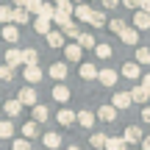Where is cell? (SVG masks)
<instances>
[{"instance_id":"6da1fadb","label":"cell","mask_w":150,"mask_h":150,"mask_svg":"<svg viewBox=\"0 0 150 150\" xmlns=\"http://www.w3.org/2000/svg\"><path fill=\"white\" fill-rule=\"evenodd\" d=\"M3 64H8L11 70L22 67V50H17V47H8V50H6V59H3Z\"/></svg>"},{"instance_id":"7a4b0ae2","label":"cell","mask_w":150,"mask_h":150,"mask_svg":"<svg viewBox=\"0 0 150 150\" xmlns=\"http://www.w3.org/2000/svg\"><path fill=\"white\" fill-rule=\"evenodd\" d=\"M17 100H20L22 106H36V89H33V86H22Z\"/></svg>"},{"instance_id":"3957f363","label":"cell","mask_w":150,"mask_h":150,"mask_svg":"<svg viewBox=\"0 0 150 150\" xmlns=\"http://www.w3.org/2000/svg\"><path fill=\"white\" fill-rule=\"evenodd\" d=\"M53 22H59L61 28H67L72 22V6H64V8H56V17H53Z\"/></svg>"},{"instance_id":"277c9868","label":"cell","mask_w":150,"mask_h":150,"mask_svg":"<svg viewBox=\"0 0 150 150\" xmlns=\"http://www.w3.org/2000/svg\"><path fill=\"white\" fill-rule=\"evenodd\" d=\"M122 139H125V145H131V142H142V139H145V134H142L139 125H128L125 134H122Z\"/></svg>"},{"instance_id":"5b68a950","label":"cell","mask_w":150,"mask_h":150,"mask_svg":"<svg viewBox=\"0 0 150 150\" xmlns=\"http://www.w3.org/2000/svg\"><path fill=\"white\" fill-rule=\"evenodd\" d=\"M81 53H83V50L78 47V42L64 45V59H67V61H75V64H81Z\"/></svg>"},{"instance_id":"8992f818","label":"cell","mask_w":150,"mask_h":150,"mask_svg":"<svg viewBox=\"0 0 150 150\" xmlns=\"http://www.w3.org/2000/svg\"><path fill=\"white\" fill-rule=\"evenodd\" d=\"M47 75H50L53 81H64V78H67V64H64V61H53L50 70H47Z\"/></svg>"},{"instance_id":"52a82bcc","label":"cell","mask_w":150,"mask_h":150,"mask_svg":"<svg viewBox=\"0 0 150 150\" xmlns=\"http://www.w3.org/2000/svg\"><path fill=\"white\" fill-rule=\"evenodd\" d=\"M131 92H114V100H111V106L114 108H131Z\"/></svg>"},{"instance_id":"ba28073f","label":"cell","mask_w":150,"mask_h":150,"mask_svg":"<svg viewBox=\"0 0 150 150\" xmlns=\"http://www.w3.org/2000/svg\"><path fill=\"white\" fill-rule=\"evenodd\" d=\"M97 81H100L103 86H114L117 83V72H114L111 67H103V70L97 72Z\"/></svg>"},{"instance_id":"9c48e42d","label":"cell","mask_w":150,"mask_h":150,"mask_svg":"<svg viewBox=\"0 0 150 150\" xmlns=\"http://www.w3.org/2000/svg\"><path fill=\"white\" fill-rule=\"evenodd\" d=\"M122 75L131 78V81H136V78H142V67L136 64V61H125L122 64Z\"/></svg>"},{"instance_id":"30bf717a","label":"cell","mask_w":150,"mask_h":150,"mask_svg":"<svg viewBox=\"0 0 150 150\" xmlns=\"http://www.w3.org/2000/svg\"><path fill=\"white\" fill-rule=\"evenodd\" d=\"M131 22H134L136 31H147V28H150V14H145V11H134V20H131Z\"/></svg>"},{"instance_id":"8fae6325","label":"cell","mask_w":150,"mask_h":150,"mask_svg":"<svg viewBox=\"0 0 150 150\" xmlns=\"http://www.w3.org/2000/svg\"><path fill=\"white\" fill-rule=\"evenodd\" d=\"M72 17H75V20H81V22H89V20H92V8H89L86 3H78V6L72 8Z\"/></svg>"},{"instance_id":"7c38bea8","label":"cell","mask_w":150,"mask_h":150,"mask_svg":"<svg viewBox=\"0 0 150 150\" xmlns=\"http://www.w3.org/2000/svg\"><path fill=\"white\" fill-rule=\"evenodd\" d=\"M42 145L47 150H56V147H61V136L56 134V131H47V134L42 136Z\"/></svg>"},{"instance_id":"4fadbf2b","label":"cell","mask_w":150,"mask_h":150,"mask_svg":"<svg viewBox=\"0 0 150 150\" xmlns=\"http://www.w3.org/2000/svg\"><path fill=\"white\" fill-rule=\"evenodd\" d=\"M50 25H53V22H50V20H45V17H33V31H36V33H42V36H47V33L53 31Z\"/></svg>"},{"instance_id":"5bb4252c","label":"cell","mask_w":150,"mask_h":150,"mask_svg":"<svg viewBox=\"0 0 150 150\" xmlns=\"http://www.w3.org/2000/svg\"><path fill=\"white\" fill-rule=\"evenodd\" d=\"M120 42H125V45H136V42H139V31H136L134 25H128L122 33H120Z\"/></svg>"},{"instance_id":"9a60e30c","label":"cell","mask_w":150,"mask_h":150,"mask_svg":"<svg viewBox=\"0 0 150 150\" xmlns=\"http://www.w3.org/2000/svg\"><path fill=\"white\" fill-rule=\"evenodd\" d=\"M97 120L114 122V120H117V108H114V106H100V108H97Z\"/></svg>"},{"instance_id":"2e32d148","label":"cell","mask_w":150,"mask_h":150,"mask_svg":"<svg viewBox=\"0 0 150 150\" xmlns=\"http://www.w3.org/2000/svg\"><path fill=\"white\" fill-rule=\"evenodd\" d=\"M95 120H97V114H95V111H89V108L78 111V122L83 125V128H95Z\"/></svg>"},{"instance_id":"e0dca14e","label":"cell","mask_w":150,"mask_h":150,"mask_svg":"<svg viewBox=\"0 0 150 150\" xmlns=\"http://www.w3.org/2000/svg\"><path fill=\"white\" fill-rule=\"evenodd\" d=\"M22 108H25V106H22L20 100H6V103H3V111H6V117H8V120H11V117H17Z\"/></svg>"},{"instance_id":"ac0fdd59","label":"cell","mask_w":150,"mask_h":150,"mask_svg":"<svg viewBox=\"0 0 150 150\" xmlns=\"http://www.w3.org/2000/svg\"><path fill=\"white\" fill-rule=\"evenodd\" d=\"M25 81H28V83H39V81H42V67H39V64L25 67Z\"/></svg>"},{"instance_id":"d6986e66","label":"cell","mask_w":150,"mask_h":150,"mask_svg":"<svg viewBox=\"0 0 150 150\" xmlns=\"http://www.w3.org/2000/svg\"><path fill=\"white\" fill-rule=\"evenodd\" d=\"M64 42H67V39H64V33H61V31H50V33H47V45H50L53 50L64 47Z\"/></svg>"},{"instance_id":"ffe728a7","label":"cell","mask_w":150,"mask_h":150,"mask_svg":"<svg viewBox=\"0 0 150 150\" xmlns=\"http://www.w3.org/2000/svg\"><path fill=\"white\" fill-rule=\"evenodd\" d=\"M53 100L56 103H67V100H70V86H64V83L53 86Z\"/></svg>"},{"instance_id":"44dd1931","label":"cell","mask_w":150,"mask_h":150,"mask_svg":"<svg viewBox=\"0 0 150 150\" xmlns=\"http://www.w3.org/2000/svg\"><path fill=\"white\" fill-rule=\"evenodd\" d=\"M147 97H150V92H147L142 83L131 89V100H134V103H147Z\"/></svg>"},{"instance_id":"7402d4cb","label":"cell","mask_w":150,"mask_h":150,"mask_svg":"<svg viewBox=\"0 0 150 150\" xmlns=\"http://www.w3.org/2000/svg\"><path fill=\"white\" fill-rule=\"evenodd\" d=\"M78 72H81V78H83V81H95L100 70H97V67L89 61V64H81V70H78Z\"/></svg>"},{"instance_id":"603a6c76","label":"cell","mask_w":150,"mask_h":150,"mask_svg":"<svg viewBox=\"0 0 150 150\" xmlns=\"http://www.w3.org/2000/svg\"><path fill=\"white\" fill-rule=\"evenodd\" d=\"M36 136H39V125L33 122V120L22 125V139H28V142H31V139H36Z\"/></svg>"},{"instance_id":"cb8c5ba5","label":"cell","mask_w":150,"mask_h":150,"mask_svg":"<svg viewBox=\"0 0 150 150\" xmlns=\"http://www.w3.org/2000/svg\"><path fill=\"white\" fill-rule=\"evenodd\" d=\"M31 64H39V53L33 47H25L22 50V67H31Z\"/></svg>"},{"instance_id":"d4e9b609","label":"cell","mask_w":150,"mask_h":150,"mask_svg":"<svg viewBox=\"0 0 150 150\" xmlns=\"http://www.w3.org/2000/svg\"><path fill=\"white\" fill-rule=\"evenodd\" d=\"M78 47L81 50H92V47H97V39L92 36V33H81L78 36Z\"/></svg>"},{"instance_id":"484cf974","label":"cell","mask_w":150,"mask_h":150,"mask_svg":"<svg viewBox=\"0 0 150 150\" xmlns=\"http://www.w3.org/2000/svg\"><path fill=\"white\" fill-rule=\"evenodd\" d=\"M31 111H33V122H47V117H50V114H47V106H39V103H36V106H33L31 108Z\"/></svg>"},{"instance_id":"4316f807","label":"cell","mask_w":150,"mask_h":150,"mask_svg":"<svg viewBox=\"0 0 150 150\" xmlns=\"http://www.w3.org/2000/svg\"><path fill=\"white\" fill-rule=\"evenodd\" d=\"M3 39L6 42H20V28L17 25H3Z\"/></svg>"},{"instance_id":"83f0119b","label":"cell","mask_w":150,"mask_h":150,"mask_svg":"<svg viewBox=\"0 0 150 150\" xmlns=\"http://www.w3.org/2000/svg\"><path fill=\"white\" fill-rule=\"evenodd\" d=\"M89 25H92V28H106V25H108V17L103 14V11H92Z\"/></svg>"},{"instance_id":"f1b7e54d","label":"cell","mask_w":150,"mask_h":150,"mask_svg":"<svg viewBox=\"0 0 150 150\" xmlns=\"http://www.w3.org/2000/svg\"><path fill=\"white\" fill-rule=\"evenodd\" d=\"M59 122L61 125H72V122H78V114L70 111V108H61L59 111Z\"/></svg>"},{"instance_id":"f546056e","label":"cell","mask_w":150,"mask_h":150,"mask_svg":"<svg viewBox=\"0 0 150 150\" xmlns=\"http://www.w3.org/2000/svg\"><path fill=\"white\" fill-rule=\"evenodd\" d=\"M89 142H92V147H97V150H106V142H108V136H106V134H100V131H95V134L89 136Z\"/></svg>"},{"instance_id":"4dcf8cb0","label":"cell","mask_w":150,"mask_h":150,"mask_svg":"<svg viewBox=\"0 0 150 150\" xmlns=\"http://www.w3.org/2000/svg\"><path fill=\"white\" fill-rule=\"evenodd\" d=\"M28 20H31V14H28L25 8H14V17H11V25H25Z\"/></svg>"},{"instance_id":"1f68e13d","label":"cell","mask_w":150,"mask_h":150,"mask_svg":"<svg viewBox=\"0 0 150 150\" xmlns=\"http://www.w3.org/2000/svg\"><path fill=\"white\" fill-rule=\"evenodd\" d=\"M128 145H125V139L122 136H108V142H106V150H125Z\"/></svg>"},{"instance_id":"d6a6232c","label":"cell","mask_w":150,"mask_h":150,"mask_svg":"<svg viewBox=\"0 0 150 150\" xmlns=\"http://www.w3.org/2000/svg\"><path fill=\"white\" fill-rule=\"evenodd\" d=\"M14 136V125L11 120H0V139H11Z\"/></svg>"},{"instance_id":"836d02e7","label":"cell","mask_w":150,"mask_h":150,"mask_svg":"<svg viewBox=\"0 0 150 150\" xmlns=\"http://www.w3.org/2000/svg\"><path fill=\"white\" fill-rule=\"evenodd\" d=\"M61 33H64V39H72V42H78V36H81V31H78L75 22H70L67 28H61Z\"/></svg>"},{"instance_id":"e575fe53","label":"cell","mask_w":150,"mask_h":150,"mask_svg":"<svg viewBox=\"0 0 150 150\" xmlns=\"http://www.w3.org/2000/svg\"><path fill=\"white\" fill-rule=\"evenodd\" d=\"M42 3H45V0H28V3H25V11H28L31 17H39V11H42Z\"/></svg>"},{"instance_id":"d590c367","label":"cell","mask_w":150,"mask_h":150,"mask_svg":"<svg viewBox=\"0 0 150 150\" xmlns=\"http://www.w3.org/2000/svg\"><path fill=\"white\" fill-rule=\"evenodd\" d=\"M95 56H97V59H111V45H103V42H97V47H95Z\"/></svg>"},{"instance_id":"8d00e7d4","label":"cell","mask_w":150,"mask_h":150,"mask_svg":"<svg viewBox=\"0 0 150 150\" xmlns=\"http://www.w3.org/2000/svg\"><path fill=\"white\" fill-rule=\"evenodd\" d=\"M11 17H14V8L11 6H0V22L3 25H11Z\"/></svg>"},{"instance_id":"74e56055","label":"cell","mask_w":150,"mask_h":150,"mask_svg":"<svg viewBox=\"0 0 150 150\" xmlns=\"http://www.w3.org/2000/svg\"><path fill=\"white\" fill-rule=\"evenodd\" d=\"M39 17H45V20L53 22V17H56V6H53V3H42V11H39Z\"/></svg>"},{"instance_id":"f35d334b","label":"cell","mask_w":150,"mask_h":150,"mask_svg":"<svg viewBox=\"0 0 150 150\" xmlns=\"http://www.w3.org/2000/svg\"><path fill=\"white\" fill-rule=\"evenodd\" d=\"M136 64H150V47H139L136 50Z\"/></svg>"},{"instance_id":"ab89813d","label":"cell","mask_w":150,"mask_h":150,"mask_svg":"<svg viewBox=\"0 0 150 150\" xmlns=\"http://www.w3.org/2000/svg\"><path fill=\"white\" fill-rule=\"evenodd\" d=\"M106 28H108V31H111V33H117V36H120V33H122V31H125V28H128V25H125L122 20H111V22H108Z\"/></svg>"},{"instance_id":"60d3db41","label":"cell","mask_w":150,"mask_h":150,"mask_svg":"<svg viewBox=\"0 0 150 150\" xmlns=\"http://www.w3.org/2000/svg\"><path fill=\"white\" fill-rule=\"evenodd\" d=\"M11 78H14V70L8 64H0V81H11Z\"/></svg>"},{"instance_id":"b9f144b4","label":"cell","mask_w":150,"mask_h":150,"mask_svg":"<svg viewBox=\"0 0 150 150\" xmlns=\"http://www.w3.org/2000/svg\"><path fill=\"white\" fill-rule=\"evenodd\" d=\"M11 150H31V142L28 139H14L11 142Z\"/></svg>"},{"instance_id":"7bdbcfd3","label":"cell","mask_w":150,"mask_h":150,"mask_svg":"<svg viewBox=\"0 0 150 150\" xmlns=\"http://www.w3.org/2000/svg\"><path fill=\"white\" fill-rule=\"evenodd\" d=\"M120 3H122L125 8H131V11H139V3H142V0H120Z\"/></svg>"},{"instance_id":"ee69618b","label":"cell","mask_w":150,"mask_h":150,"mask_svg":"<svg viewBox=\"0 0 150 150\" xmlns=\"http://www.w3.org/2000/svg\"><path fill=\"white\" fill-rule=\"evenodd\" d=\"M100 3H103V8H117L120 0H100Z\"/></svg>"},{"instance_id":"f6af8a7d","label":"cell","mask_w":150,"mask_h":150,"mask_svg":"<svg viewBox=\"0 0 150 150\" xmlns=\"http://www.w3.org/2000/svg\"><path fill=\"white\" fill-rule=\"evenodd\" d=\"M139 11H145V14H150V0H142V3H139Z\"/></svg>"},{"instance_id":"bcb514c9","label":"cell","mask_w":150,"mask_h":150,"mask_svg":"<svg viewBox=\"0 0 150 150\" xmlns=\"http://www.w3.org/2000/svg\"><path fill=\"white\" fill-rule=\"evenodd\" d=\"M142 120H145V122L150 125V106H145V108H142Z\"/></svg>"},{"instance_id":"7dc6e473","label":"cell","mask_w":150,"mask_h":150,"mask_svg":"<svg viewBox=\"0 0 150 150\" xmlns=\"http://www.w3.org/2000/svg\"><path fill=\"white\" fill-rule=\"evenodd\" d=\"M142 86H145V89L150 92V72H147V75H142Z\"/></svg>"},{"instance_id":"c3c4849f","label":"cell","mask_w":150,"mask_h":150,"mask_svg":"<svg viewBox=\"0 0 150 150\" xmlns=\"http://www.w3.org/2000/svg\"><path fill=\"white\" fill-rule=\"evenodd\" d=\"M56 3V8H64V6H70V0H53Z\"/></svg>"},{"instance_id":"681fc988","label":"cell","mask_w":150,"mask_h":150,"mask_svg":"<svg viewBox=\"0 0 150 150\" xmlns=\"http://www.w3.org/2000/svg\"><path fill=\"white\" fill-rule=\"evenodd\" d=\"M11 3H14V8H25V3H28V0H11Z\"/></svg>"},{"instance_id":"f907efd6","label":"cell","mask_w":150,"mask_h":150,"mask_svg":"<svg viewBox=\"0 0 150 150\" xmlns=\"http://www.w3.org/2000/svg\"><path fill=\"white\" fill-rule=\"evenodd\" d=\"M142 150H150V136H145V139H142Z\"/></svg>"},{"instance_id":"816d5d0a","label":"cell","mask_w":150,"mask_h":150,"mask_svg":"<svg viewBox=\"0 0 150 150\" xmlns=\"http://www.w3.org/2000/svg\"><path fill=\"white\" fill-rule=\"evenodd\" d=\"M67 150H81V147H78V145H70V147H67Z\"/></svg>"},{"instance_id":"f5cc1de1","label":"cell","mask_w":150,"mask_h":150,"mask_svg":"<svg viewBox=\"0 0 150 150\" xmlns=\"http://www.w3.org/2000/svg\"><path fill=\"white\" fill-rule=\"evenodd\" d=\"M78 3H83V0H78Z\"/></svg>"}]
</instances>
